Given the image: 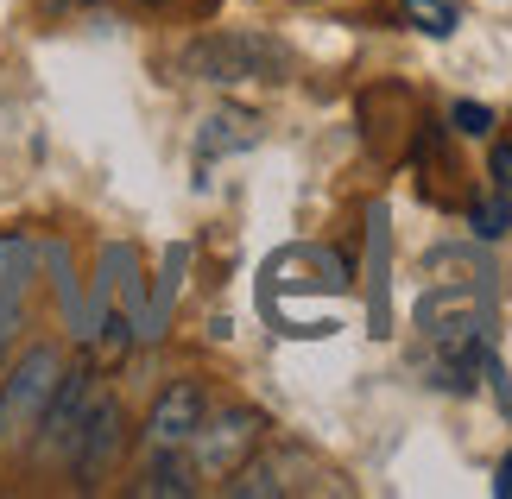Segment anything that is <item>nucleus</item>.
Wrapping results in <instances>:
<instances>
[{
	"label": "nucleus",
	"mask_w": 512,
	"mask_h": 499,
	"mask_svg": "<svg viewBox=\"0 0 512 499\" xmlns=\"http://www.w3.org/2000/svg\"><path fill=\"white\" fill-rule=\"evenodd\" d=\"M177 70L196 76V83H279L285 76V45L266 32H209L196 38V45H184V57H177Z\"/></svg>",
	"instance_id": "f257e3e1"
},
{
	"label": "nucleus",
	"mask_w": 512,
	"mask_h": 499,
	"mask_svg": "<svg viewBox=\"0 0 512 499\" xmlns=\"http://www.w3.org/2000/svg\"><path fill=\"white\" fill-rule=\"evenodd\" d=\"M57 379H64V354H57V348L38 342V348L19 354L13 373H7V386H0V436H26V430H38V417H45Z\"/></svg>",
	"instance_id": "f03ea898"
},
{
	"label": "nucleus",
	"mask_w": 512,
	"mask_h": 499,
	"mask_svg": "<svg viewBox=\"0 0 512 499\" xmlns=\"http://www.w3.org/2000/svg\"><path fill=\"white\" fill-rule=\"evenodd\" d=\"M121 449H127V417L114 398L95 392L89 398V411H83V430H76V443H70V468H76V481L95 487L102 474L121 462Z\"/></svg>",
	"instance_id": "7ed1b4c3"
},
{
	"label": "nucleus",
	"mask_w": 512,
	"mask_h": 499,
	"mask_svg": "<svg viewBox=\"0 0 512 499\" xmlns=\"http://www.w3.org/2000/svg\"><path fill=\"white\" fill-rule=\"evenodd\" d=\"M203 417H209V392L196 386V379H171L146 411V443L152 449H190L196 430H203Z\"/></svg>",
	"instance_id": "20e7f679"
},
{
	"label": "nucleus",
	"mask_w": 512,
	"mask_h": 499,
	"mask_svg": "<svg viewBox=\"0 0 512 499\" xmlns=\"http://www.w3.org/2000/svg\"><path fill=\"white\" fill-rule=\"evenodd\" d=\"M392 329V209L373 196L367 203V335L386 342Z\"/></svg>",
	"instance_id": "39448f33"
},
{
	"label": "nucleus",
	"mask_w": 512,
	"mask_h": 499,
	"mask_svg": "<svg viewBox=\"0 0 512 499\" xmlns=\"http://www.w3.org/2000/svg\"><path fill=\"white\" fill-rule=\"evenodd\" d=\"M89 398H95L89 367H64V379H57V392H51V405H45V417H38V430H45V436H38V449H45V455H70L76 430H83Z\"/></svg>",
	"instance_id": "423d86ee"
},
{
	"label": "nucleus",
	"mask_w": 512,
	"mask_h": 499,
	"mask_svg": "<svg viewBox=\"0 0 512 499\" xmlns=\"http://www.w3.org/2000/svg\"><path fill=\"white\" fill-rule=\"evenodd\" d=\"M32 272H38V241L19 234V228H7L0 234V354H7L13 329H19V304H26Z\"/></svg>",
	"instance_id": "0eeeda50"
},
{
	"label": "nucleus",
	"mask_w": 512,
	"mask_h": 499,
	"mask_svg": "<svg viewBox=\"0 0 512 499\" xmlns=\"http://www.w3.org/2000/svg\"><path fill=\"white\" fill-rule=\"evenodd\" d=\"M253 436H260V417H253V411H222L215 424L203 417V430H196V468H203V474H228L253 449Z\"/></svg>",
	"instance_id": "6e6552de"
},
{
	"label": "nucleus",
	"mask_w": 512,
	"mask_h": 499,
	"mask_svg": "<svg viewBox=\"0 0 512 499\" xmlns=\"http://www.w3.org/2000/svg\"><path fill=\"white\" fill-rule=\"evenodd\" d=\"M184 266H190V247L177 241V247L165 253V272H159V285H152V297H146V316H140V335H146V342H159V335H165L171 297H177V278H184Z\"/></svg>",
	"instance_id": "1a4fd4ad"
},
{
	"label": "nucleus",
	"mask_w": 512,
	"mask_h": 499,
	"mask_svg": "<svg viewBox=\"0 0 512 499\" xmlns=\"http://www.w3.org/2000/svg\"><path fill=\"white\" fill-rule=\"evenodd\" d=\"M253 139H260V121H253V114L222 108V114H209V121H203V133H196V158H209V152H241V146H253Z\"/></svg>",
	"instance_id": "9d476101"
},
{
	"label": "nucleus",
	"mask_w": 512,
	"mask_h": 499,
	"mask_svg": "<svg viewBox=\"0 0 512 499\" xmlns=\"http://www.w3.org/2000/svg\"><path fill=\"white\" fill-rule=\"evenodd\" d=\"M133 493H146V499H184V493H196V468L184 462V449H159V462L146 468V481L133 487Z\"/></svg>",
	"instance_id": "9b49d317"
},
{
	"label": "nucleus",
	"mask_w": 512,
	"mask_h": 499,
	"mask_svg": "<svg viewBox=\"0 0 512 499\" xmlns=\"http://www.w3.org/2000/svg\"><path fill=\"white\" fill-rule=\"evenodd\" d=\"M468 228H475L481 241H506V234H512V203H506V190L481 196V203L468 209Z\"/></svg>",
	"instance_id": "f8f14e48"
},
{
	"label": "nucleus",
	"mask_w": 512,
	"mask_h": 499,
	"mask_svg": "<svg viewBox=\"0 0 512 499\" xmlns=\"http://www.w3.org/2000/svg\"><path fill=\"white\" fill-rule=\"evenodd\" d=\"M405 13H411V26L430 32V38H449L462 26V13H456V0H405Z\"/></svg>",
	"instance_id": "ddd939ff"
},
{
	"label": "nucleus",
	"mask_w": 512,
	"mask_h": 499,
	"mask_svg": "<svg viewBox=\"0 0 512 499\" xmlns=\"http://www.w3.org/2000/svg\"><path fill=\"white\" fill-rule=\"evenodd\" d=\"M228 493L234 499H272V493H285V481H279V468H272V462H253V468H241L228 481Z\"/></svg>",
	"instance_id": "4468645a"
},
{
	"label": "nucleus",
	"mask_w": 512,
	"mask_h": 499,
	"mask_svg": "<svg viewBox=\"0 0 512 499\" xmlns=\"http://www.w3.org/2000/svg\"><path fill=\"white\" fill-rule=\"evenodd\" d=\"M449 127L468 133V139H487V127H494V108H481V102H456V108H449Z\"/></svg>",
	"instance_id": "2eb2a0df"
},
{
	"label": "nucleus",
	"mask_w": 512,
	"mask_h": 499,
	"mask_svg": "<svg viewBox=\"0 0 512 499\" xmlns=\"http://www.w3.org/2000/svg\"><path fill=\"white\" fill-rule=\"evenodd\" d=\"M481 373H487V386H494V398H500V411L512 417V373L494 361V348H487V361H481Z\"/></svg>",
	"instance_id": "dca6fc26"
},
{
	"label": "nucleus",
	"mask_w": 512,
	"mask_h": 499,
	"mask_svg": "<svg viewBox=\"0 0 512 499\" xmlns=\"http://www.w3.org/2000/svg\"><path fill=\"white\" fill-rule=\"evenodd\" d=\"M494 177H500V190L512 196V146H494Z\"/></svg>",
	"instance_id": "f3484780"
},
{
	"label": "nucleus",
	"mask_w": 512,
	"mask_h": 499,
	"mask_svg": "<svg viewBox=\"0 0 512 499\" xmlns=\"http://www.w3.org/2000/svg\"><path fill=\"white\" fill-rule=\"evenodd\" d=\"M494 493L512 499V455H500V474H494Z\"/></svg>",
	"instance_id": "a211bd4d"
},
{
	"label": "nucleus",
	"mask_w": 512,
	"mask_h": 499,
	"mask_svg": "<svg viewBox=\"0 0 512 499\" xmlns=\"http://www.w3.org/2000/svg\"><path fill=\"white\" fill-rule=\"evenodd\" d=\"M146 7H165V0H146Z\"/></svg>",
	"instance_id": "6ab92c4d"
}]
</instances>
